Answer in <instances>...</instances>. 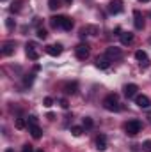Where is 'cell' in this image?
Listing matches in <instances>:
<instances>
[{
    "mask_svg": "<svg viewBox=\"0 0 151 152\" xmlns=\"http://www.w3.org/2000/svg\"><path fill=\"white\" fill-rule=\"evenodd\" d=\"M29 133L32 134V138H34V140H39V138H41V134H43V131H41V127H39L38 124H36V126H29Z\"/></svg>",
    "mask_w": 151,
    "mask_h": 152,
    "instance_id": "9a60e30c",
    "label": "cell"
},
{
    "mask_svg": "<svg viewBox=\"0 0 151 152\" xmlns=\"http://www.w3.org/2000/svg\"><path fill=\"white\" fill-rule=\"evenodd\" d=\"M107 57L112 60V58H121L123 57V51L119 50V48H115V46H110V48H107Z\"/></svg>",
    "mask_w": 151,
    "mask_h": 152,
    "instance_id": "8fae6325",
    "label": "cell"
},
{
    "mask_svg": "<svg viewBox=\"0 0 151 152\" xmlns=\"http://www.w3.org/2000/svg\"><path fill=\"white\" fill-rule=\"evenodd\" d=\"M139 2H150V0H139Z\"/></svg>",
    "mask_w": 151,
    "mask_h": 152,
    "instance_id": "d6a6232c",
    "label": "cell"
},
{
    "mask_svg": "<svg viewBox=\"0 0 151 152\" xmlns=\"http://www.w3.org/2000/svg\"><path fill=\"white\" fill-rule=\"evenodd\" d=\"M64 88H66V92H68V94H75V92H76V83H75V81H73V83H66V87H64Z\"/></svg>",
    "mask_w": 151,
    "mask_h": 152,
    "instance_id": "d6986e66",
    "label": "cell"
},
{
    "mask_svg": "<svg viewBox=\"0 0 151 152\" xmlns=\"http://www.w3.org/2000/svg\"><path fill=\"white\" fill-rule=\"evenodd\" d=\"M75 55L78 60H85L89 57V46L87 44H78L75 48Z\"/></svg>",
    "mask_w": 151,
    "mask_h": 152,
    "instance_id": "3957f363",
    "label": "cell"
},
{
    "mask_svg": "<svg viewBox=\"0 0 151 152\" xmlns=\"http://www.w3.org/2000/svg\"><path fill=\"white\" fill-rule=\"evenodd\" d=\"M43 103H44V106H46V108H50V106L53 104V99H52V97H44V101H43Z\"/></svg>",
    "mask_w": 151,
    "mask_h": 152,
    "instance_id": "484cf974",
    "label": "cell"
},
{
    "mask_svg": "<svg viewBox=\"0 0 151 152\" xmlns=\"http://www.w3.org/2000/svg\"><path fill=\"white\" fill-rule=\"evenodd\" d=\"M5 152H14V151H13V149H7V151H5Z\"/></svg>",
    "mask_w": 151,
    "mask_h": 152,
    "instance_id": "1f68e13d",
    "label": "cell"
},
{
    "mask_svg": "<svg viewBox=\"0 0 151 152\" xmlns=\"http://www.w3.org/2000/svg\"><path fill=\"white\" fill-rule=\"evenodd\" d=\"M110 66V58L105 55V57H98L96 58V67H100V69H107Z\"/></svg>",
    "mask_w": 151,
    "mask_h": 152,
    "instance_id": "7c38bea8",
    "label": "cell"
},
{
    "mask_svg": "<svg viewBox=\"0 0 151 152\" xmlns=\"http://www.w3.org/2000/svg\"><path fill=\"white\" fill-rule=\"evenodd\" d=\"M137 90H139V87H137L135 83H128V85L124 87V96H126L128 99H132V97L137 96Z\"/></svg>",
    "mask_w": 151,
    "mask_h": 152,
    "instance_id": "ba28073f",
    "label": "cell"
},
{
    "mask_svg": "<svg viewBox=\"0 0 151 152\" xmlns=\"http://www.w3.org/2000/svg\"><path fill=\"white\" fill-rule=\"evenodd\" d=\"M14 126H16V129H25V120L23 118H16V122H14Z\"/></svg>",
    "mask_w": 151,
    "mask_h": 152,
    "instance_id": "44dd1931",
    "label": "cell"
},
{
    "mask_svg": "<svg viewBox=\"0 0 151 152\" xmlns=\"http://www.w3.org/2000/svg\"><path fill=\"white\" fill-rule=\"evenodd\" d=\"M71 133H73V136H80V134L84 133V129L78 127V126H73V127H71Z\"/></svg>",
    "mask_w": 151,
    "mask_h": 152,
    "instance_id": "603a6c76",
    "label": "cell"
},
{
    "mask_svg": "<svg viewBox=\"0 0 151 152\" xmlns=\"http://www.w3.org/2000/svg\"><path fill=\"white\" fill-rule=\"evenodd\" d=\"M21 152H36V151H34V147H32V145H29V143H27V145H23Z\"/></svg>",
    "mask_w": 151,
    "mask_h": 152,
    "instance_id": "4316f807",
    "label": "cell"
},
{
    "mask_svg": "<svg viewBox=\"0 0 151 152\" xmlns=\"http://www.w3.org/2000/svg\"><path fill=\"white\" fill-rule=\"evenodd\" d=\"M119 39H121V44H132L133 42V34L132 32H123V34H119Z\"/></svg>",
    "mask_w": 151,
    "mask_h": 152,
    "instance_id": "4fadbf2b",
    "label": "cell"
},
{
    "mask_svg": "<svg viewBox=\"0 0 151 152\" xmlns=\"http://www.w3.org/2000/svg\"><path fill=\"white\" fill-rule=\"evenodd\" d=\"M13 53H14V42H13V41H9V42H5V44H4V48H2V55L9 57V55H13Z\"/></svg>",
    "mask_w": 151,
    "mask_h": 152,
    "instance_id": "5bb4252c",
    "label": "cell"
},
{
    "mask_svg": "<svg viewBox=\"0 0 151 152\" xmlns=\"http://www.w3.org/2000/svg\"><path fill=\"white\" fill-rule=\"evenodd\" d=\"M62 30H71L73 28V20L68 18V16H62V25H61Z\"/></svg>",
    "mask_w": 151,
    "mask_h": 152,
    "instance_id": "e0dca14e",
    "label": "cell"
},
{
    "mask_svg": "<svg viewBox=\"0 0 151 152\" xmlns=\"http://www.w3.org/2000/svg\"><path fill=\"white\" fill-rule=\"evenodd\" d=\"M133 23H135V28L137 30H142L144 28V18H142L141 11H133Z\"/></svg>",
    "mask_w": 151,
    "mask_h": 152,
    "instance_id": "52a82bcc",
    "label": "cell"
},
{
    "mask_svg": "<svg viewBox=\"0 0 151 152\" xmlns=\"http://www.w3.org/2000/svg\"><path fill=\"white\" fill-rule=\"evenodd\" d=\"M46 53L50 57H59L62 53V46L61 44H52V46H46Z\"/></svg>",
    "mask_w": 151,
    "mask_h": 152,
    "instance_id": "9c48e42d",
    "label": "cell"
},
{
    "mask_svg": "<svg viewBox=\"0 0 151 152\" xmlns=\"http://www.w3.org/2000/svg\"><path fill=\"white\" fill-rule=\"evenodd\" d=\"M36 124H38V117L36 115H30L27 118V126H36Z\"/></svg>",
    "mask_w": 151,
    "mask_h": 152,
    "instance_id": "7402d4cb",
    "label": "cell"
},
{
    "mask_svg": "<svg viewBox=\"0 0 151 152\" xmlns=\"http://www.w3.org/2000/svg\"><path fill=\"white\" fill-rule=\"evenodd\" d=\"M135 104H137L139 108H150L151 106L150 97L144 96V94H137V96H135Z\"/></svg>",
    "mask_w": 151,
    "mask_h": 152,
    "instance_id": "5b68a950",
    "label": "cell"
},
{
    "mask_svg": "<svg viewBox=\"0 0 151 152\" xmlns=\"http://www.w3.org/2000/svg\"><path fill=\"white\" fill-rule=\"evenodd\" d=\"M103 106H105V110H109V112H119V110H121V104H119L117 94H109V96L103 99Z\"/></svg>",
    "mask_w": 151,
    "mask_h": 152,
    "instance_id": "6da1fadb",
    "label": "cell"
},
{
    "mask_svg": "<svg viewBox=\"0 0 151 152\" xmlns=\"http://www.w3.org/2000/svg\"><path fill=\"white\" fill-rule=\"evenodd\" d=\"M59 104H61V106H62V108H68V106H70V104H68V101H66V99H61V101H59Z\"/></svg>",
    "mask_w": 151,
    "mask_h": 152,
    "instance_id": "4dcf8cb0",
    "label": "cell"
},
{
    "mask_svg": "<svg viewBox=\"0 0 151 152\" xmlns=\"http://www.w3.org/2000/svg\"><path fill=\"white\" fill-rule=\"evenodd\" d=\"M48 7H50L52 11H55V9L59 7V0H48Z\"/></svg>",
    "mask_w": 151,
    "mask_h": 152,
    "instance_id": "cb8c5ba5",
    "label": "cell"
},
{
    "mask_svg": "<svg viewBox=\"0 0 151 152\" xmlns=\"http://www.w3.org/2000/svg\"><path fill=\"white\" fill-rule=\"evenodd\" d=\"M50 25H52L53 28H61V25H62V16H53V18H50Z\"/></svg>",
    "mask_w": 151,
    "mask_h": 152,
    "instance_id": "ac0fdd59",
    "label": "cell"
},
{
    "mask_svg": "<svg viewBox=\"0 0 151 152\" xmlns=\"http://www.w3.org/2000/svg\"><path fill=\"white\" fill-rule=\"evenodd\" d=\"M141 127H142V124H141L139 120H128L126 126H124V131H126V134L135 136V134L141 133Z\"/></svg>",
    "mask_w": 151,
    "mask_h": 152,
    "instance_id": "7a4b0ae2",
    "label": "cell"
},
{
    "mask_svg": "<svg viewBox=\"0 0 151 152\" xmlns=\"http://www.w3.org/2000/svg\"><path fill=\"white\" fill-rule=\"evenodd\" d=\"M36 152H44V151H36Z\"/></svg>",
    "mask_w": 151,
    "mask_h": 152,
    "instance_id": "836d02e7",
    "label": "cell"
},
{
    "mask_svg": "<svg viewBox=\"0 0 151 152\" xmlns=\"http://www.w3.org/2000/svg\"><path fill=\"white\" fill-rule=\"evenodd\" d=\"M27 57H29L30 60H38L39 58V53L36 51V44H34V42H29V44H27Z\"/></svg>",
    "mask_w": 151,
    "mask_h": 152,
    "instance_id": "30bf717a",
    "label": "cell"
},
{
    "mask_svg": "<svg viewBox=\"0 0 151 152\" xmlns=\"http://www.w3.org/2000/svg\"><path fill=\"white\" fill-rule=\"evenodd\" d=\"M5 25H7V28H13V27H14V21H13V18H7V20H5Z\"/></svg>",
    "mask_w": 151,
    "mask_h": 152,
    "instance_id": "83f0119b",
    "label": "cell"
},
{
    "mask_svg": "<svg viewBox=\"0 0 151 152\" xmlns=\"http://www.w3.org/2000/svg\"><path fill=\"white\" fill-rule=\"evenodd\" d=\"M82 124H84V127H85V129H91V127L94 126V122H93V118H91V117H84V122H82Z\"/></svg>",
    "mask_w": 151,
    "mask_h": 152,
    "instance_id": "ffe728a7",
    "label": "cell"
},
{
    "mask_svg": "<svg viewBox=\"0 0 151 152\" xmlns=\"http://www.w3.org/2000/svg\"><path fill=\"white\" fill-rule=\"evenodd\" d=\"M135 60L142 66V67H148L150 66V58H148V53L144 50H137L135 51Z\"/></svg>",
    "mask_w": 151,
    "mask_h": 152,
    "instance_id": "277c9868",
    "label": "cell"
},
{
    "mask_svg": "<svg viewBox=\"0 0 151 152\" xmlns=\"http://www.w3.org/2000/svg\"><path fill=\"white\" fill-rule=\"evenodd\" d=\"M109 12H110V14H119V12H123V2H121V0H112V2L109 4Z\"/></svg>",
    "mask_w": 151,
    "mask_h": 152,
    "instance_id": "8992f818",
    "label": "cell"
},
{
    "mask_svg": "<svg viewBox=\"0 0 151 152\" xmlns=\"http://www.w3.org/2000/svg\"><path fill=\"white\" fill-rule=\"evenodd\" d=\"M144 151L151 152V140H146V142H144Z\"/></svg>",
    "mask_w": 151,
    "mask_h": 152,
    "instance_id": "f1b7e54d",
    "label": "cell"
},
{
    "mask_svg": "<svg viewBox=\"0 0 151 152\" xmlns=\"http://www.w3.org/2000/svg\"><path fill=\"white\" fill-rule=\"evenodd\" d=\"M46 36H48V32H46L44 28H39L38 30V37L39 39H46Z\"/></svg>",
    "mask_w": 151,
    "mask_h": 152,
    "instance_id": "d4e9b609",
    "label": "cell"
},
{
    "mask_svg": "<svg viewBox=\"0 0 151 152\" xmlns=\"http://www.w3.org/2000/svg\"><path fill=\"white\" fill-rule=\"evenodd\" d=\"M96 149H98V151H105V149H107V138H105L103 134H100V136L96 138Z\"/></svg>",
    "mask_w": 151,
    "mask_h": 152,
    "instance_id": "2e32d148",
    "label": "cell"
},
{
    "mask_svg": "<svg viewBox=\"0 0 151 152\" xmlns=\"http://www.w3.org/2000/svg\"><path fill=\"white\" fill-rule=\"evenodd\" d=\"M32 81H34V76H32V75H29L27 78H25V85H30Z\"/></svg>",
    "mask_w": 151,
    "mask_h": 152,
    "instance_id": "f546056e",
    "label": "cell"
}]
</instances>
